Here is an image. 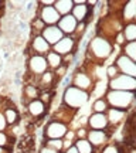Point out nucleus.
<instances>
[{
	"mask_svg": "<svg viewBox=\"0 0 136 153\" xmlns=\"http://www.w3.org/2000/svg\"><path fill=\"white\" fill-rule=\"evenodd\" d=\"M40 7V6H38ZM37 17L45 26H55L58 20L61 19V16L57 13V10L54 9V6H45V7H40L37 13Z\"/></svg>",
	"mask_w": 136,
	"mask_h": 153,
	"instance_id": "9b49d317",
	"label": "nucleus"
},
{
	"mask_svg": "<svg viewBox=\"0 0 136 153\" xmlns=\"http://www.w3.org/2000/svg\"><path fill=\"white\" fill-rule=\"evenodd\" d=\"M120 54L126 55L128 58H131L132 61L136 62V43L131 41V43H125L122 45V53Z\"/></svg>",
	"mask_w": 136,
	"mask_h": 153,
	"instance_id": "c85d7f7f",
	"label": "nucleus"
},
{
	"mask_svg": "<svg viewBox=\"0 0 136 153\" xmlns=\"http://www.w3.org/2000/svg\"><path fill=\"white\" fill-rule=\"evenodd\" d=\"M45 60H47L48 70H51V71H54L55 68H58V67L62 64V57H61V55H58L57 53H54V51H50V53H47V55H45Z\"/></svg>",
	"mask_w": 136,
	"mask_h": 153,
	"instance_id": "a878e982",
	"label": "nucleus"
},
{
	"mask_svg": "<svg viewBox=\"0 0 136 153\" xmlns=\"http://www.w3.org/2000/svg\"><path fill=\"white\" fill-rule=\"evenodd\" d=\"M77 26H78V22H77L71 14L62 16L60 20H58V23H57V27L64 33V36H72L74 31H75Z\"/></svg>",
	"mask_w": 136,
	"mask_h": 153,
	"instance_id": "6ab92c4d",
	"label": "nucleus"
},
{
	"mask_svg": "<svg viewBox=\"0 0 136 153\" xmlns=\"http://www.w3.org/2000/svg\"><path fill=\"white\" fill-rule=\"evenodd\" d=\"M3 115H4L6 122H7L9 128H10V126H14V125H19V123H20V114H19L17 108L13 104L7 105L4 109H3Z\"/></svg>",
	"mask_w": 136,
	"mask_h": 153,
	"instance_id": "4be33fe9",
	"label": "nucleus"
},
{
	"mask_svg": "<svg viewBox=\"0 0 136 153\" xmlns=\"http://www.w3.org/2000/svg\"><path fill=\"white\" fill-rule=\"evenodd\" d=\"M40 97V88L34 84H26V87L23 88V99L26 98V105L30 101H34Z\"/></svg>",
	"mask_w": 136,
	"mask_h": 153,
	"instance_id": "5701e85b",
	"label": "nucleus"
},
{
	"mask_svg": "<svg viewBox=\"0 0 136 153\" xmlns=\"http://www.w3.org/2000/svg\"><path fill=\"white\" fill-rule=\"evenodd\" d=\"M44 28H45V24L38 17H36L33 22H31V36H40Z\"/></svg>",
	"mask_w": 136,
	"mask_h": 153,
	"instance_id": "7c9ffc66",
	"label": "nucleus"
},
{
	"mask_svg": "<svg viewBox=\"0 0 136 153\" xmlns=\"http://www.w3.org/2000/svg\"><path fill=\"white\" fill-rule=\"evenodd\" d=\"M64 153H78V150H77V148L72 145L71 148H68L67 150H64Z\"/></svg>",
	"mask_w": 136,
	"mask_h": 153,
	"instance_id": "79ce46f5",
	"label": "nucleus"
},
{
	"mask_svg": "<svg viewBox=\"0 0 136 153\" xmlns=\"http://www.w3.org/2000/svg\"><path fill=\"white\" fill-rule=\"evenodd\" d=\"M68 68H70L68 65H65V64H61L58 68H55V70H54V75H55V78H57V81H58V82H60V79H62V78L65 76L67 71H68Z\"/></svg>",
	"mask_w": 136,
	"mask_h": 153,
	"instance_id": "f704fd0d",
	"label": "nucleus"
},
{
	"mask_svg": "<svg viewBox=\"0 0 136 153\" xmlns=\"http://www.w3.org/2000/svg\"><path fill=\"white\" fill-rule=\"evenodd\" d=\"M68 129V125L51 119L44 126V139H62Z\"/></svg>",
	"mask_w": 136,
	"mask_h": 153,
	"instance_id": "423d86ee",
	"label": "nucleus"
},
{
	"mask_svg": "<svg viewBox=\"0 0 136 153\" xmlns=\"http://www.w3.org/2000/svg\"><path fill=\"white\" fill-rule=\"evenodd\" d=\"M58 153H64V152H58Z\"/></svg>",
	"mask_w": 136,
	"mask_h": 153,
	"instance_id": "a18cd8bd",
	"label": "nucleus"
},
{
	"mask_svg": "<svg viewBox=\"0 0 136 153\" xmlns=\"http://www.w3.org/2000/svg\"><path fill=\"white\" fill-rule=\"evenodd\" d=\"M74 145V142H71V140H65V139H62V152L67 150L68 148H71Z\"/></svg>",
	"mask_w": 136,
	"mask_h": 153,
	"instance_id": "a19ab883",
	"label": "nucleus"
},
{
	"mask_svg": "<svg viewBox=\"0 0 136 153\" xmlns=\"http://www.w3.org/2000/svg\"><path fill=\"white\" fill-rule=\"evenodd\" d=\"M41 37L47 41V43L53 47L54 44H57L60 40H62V38L65 37L64 36V33L61 31L60 28L57 27V24L55 26H45V28H44L43 31H41V34H40Z\"/></svg>",
	"mask_w": 136,
	"mask_h": 153,
	"instance_id": "2eb2a0df",
	"label": "nucleus"
},
{
	"mask_svg": "<svg viewBox=\"0 0 136 153\" xmlns=\"http://www.w3.org/2000/svg\"><path fill=\"white\" fill-rule=\"evenodd\" d=\"M108 89H112V91L136 92V78H132V76L119 74L116 78L108 81Z\"/></svg>",
	"mask_w": 136,
	"mask_h": 153,
	"instance_id": "39448f33",
	"label": "nucleus"
},
{
	"mask_svg": "<svg viewBox=\"0 0 136 153\" xmlns=\"http://www.w3.org/2000/svg\"><path fill=\"white\" fill-rule=\"evenodd\" d=\"M0 153H10V150H9V149L1 148V146H0Z\"/></svg>",
	"mask_w": 136,
	"mask_h": 153,
	"instance_id": "37998d69",
	"label": "nucleus"
},
{
	"mask_svg": "<svg viewBox=\"0 0 136 153\" xmlns=\"http://www.w3.org/2000/svg\"><path fill=\"white\" fill-rule=\"evenodd\" d=\"M135 17H136V1L135 0H129L123 3L122 11H120V19L123 24L128 23H135Z\"/></svg>",
	"mask_w": 136,
	"mask_h": 153,
	"instance_id": "aec40b11",
	"label": "nucleus"
},
{
	"mask_svg": "<svg viewBox=\"0 0 136 153\" xmlns=\"http://www.w3.org/2000/svg\"><path fill=\"white\" fill-rule=\"evenodd\" d=\"M95 79L94 76L89 74L85 70H77L74 74H72V78H71V85L72 87L78 88L81 91H85L91 95V92L94 91V87H95Z\"/></svg>",
	"mask_w": 136,
	"mask_h": 153,
	"instance_id": "20e7f679",
	"label": "nucleus"
},
{
	"mask_svg": "<svg viewBox=\"0 0 136 153\" xmlns=\"http://www.w3.org/2000/svg\"><path fill=\"white\" fill-rule=\"evenodd\" d=\"M75 115H77V111L71 109V108L65 106L64 104H61L60 108H57V109L54 111V114L51 115V119L58 120V122H62V123L68 125L71 120L75 118Z\"/></svg>",
	"mask_w": 136,
	"mask_h": 153,
	"instance_id": "dca6fc26",
	"label": "nucleus"
},
{
	"mask_svg": "<svg viewBox=\"0 0 136 153\" xmlns=\"http://www.w3.org/2000/svg\"><path fill=\"white\" fill-rule=\"evenodd\" d=\"M98 153H120V146L116 143H106L105 146L99 149Z\"/></svg>",
	"mask_w": 136,
	"mask_h": 153,
	"instance_id": "473e14b6",
	"label": "nucleus"
},
{
	"mask_svg": "<svg viewBox=\"0 0 136 153\" xmlns=\"http://www.w3.org/2000/svg\"><path fill=\"white\" fill-rule=\"evenodd\" d=\"M11 140H14V137L10 136L7 132H0V146L1 148H6L11 150V145L14 142H11Z\"/></svg>",
	"mask_w": 136,
	"mask_h": 153,
	"instance_id": "c756f323",
	"label": "nucleus"
},
{
	"mask_svg": "<svg viewBox=\"0 0 136 153\" xmlns=\"http://www.w3.org/2000/svg\"><path fill=\"white\" fill-rule=\"evenodd\" d=\"M120 33H122L126 43L136 41V23H128V24H125Z\"/></svg>",
	"mask_w": 136,
	"mask_h": 153,
	"instance_id": "393cba45",
	"label": "nucleus"
},
{
	"mask_svg": "<svg viewBox=\"0 0 136 153\" xmlns=\"http://www.w3.org/2000/svg\"><path fill=\"white\" fill-rule=\"evenodd\" d=\"M38 153H58V152H55L54 149H51V148H48V146L43 145V146L40 148V150H38Z\"/></svg>",
	"mask_w": 136,
	"mask_h": 153,
	"instance_id": "ea45409f",
	"label": "nucleus"
},
{
	"mask_svg": "<svg viewBox=\"0 0 136 153\" xmlns=\"http://www.w3.org/2000/svg\"><path fill=\"white\" fill-rule=\"evenodd\" d=\"M108 108L109 105L105 101V98H97L91 105V109H92L94 114H105L108 111Z\"/></svg>",
	"mask_w": 136,
	"mask_h": 153,
	"instance_id": "cd10ccee",
	"label": "nucleus"
},
{
	"mask_svg": "<svg viewBox=\"0 0 136 153\" xmlns=\"http://www.w3.org/2000/svg\"><path fill=\"white\" fill-rule=\"evenodd\" d=\"M114 48L115 45L112 41H109L101 36H95L88 44L87 58L91 64H102L103 61H106L112 55Z\"/></svg>",
	"mask_w": 136,
	"mask_h": 153,
	"instance_id": "f257e3e1",
	"label": "nucleus"
},
{
	"mask_svg": "<svg viewBox=\"0 0 136 153\" xmlns=\"http://www.w3.org/2000/svg\"><path fill=\"white\" fill-rule=\"evenodd\" d=\"M0 4H1V1H0Z\"/></svg>",
	"mask_w": 136,
	"mask_h": 153,
	"instance_id": "49530a36",
	"label": "nucleus"
},
{
	"mask_svg": "<svg viewBox=\"0 0 136 153\" xmlns=\"http://www.w3.org/2000/svg\"><path fill=\"white\" fill-rule=\"evenodd\" d=\"M75 50H77V41L71 36H65L62 40H60L58 43L51 47V51L57 53L61 57L68 55V54H74Z\"/></svg>",
	"mask_w": 136,
	"mask_h": 153,
	"instance_id": "1a4fd4ad",
	"label": "nucleus"
},
{
	"mask_svg": "<svg viewBox=\"0 0 136 153\" xmlns=\"http://www.w3.org/2000/svg\"><path fill=\"white\" fill-rule=\"evenodd\" d=\"M9 129V125H7V122H6V118L3 112L0 111V132H6Z\"/></svg>",
	"mask_w": 136,
	"mask_h": 153,
	"instance_id": "e433bc0d",
	"label": "nucleus"
},
{
	"mask_svg": "<svg viewBox=\"0 0 136 153\" xmlns=\"http://www.w3.org/2000/svg\"><path fill=\"white\" fill-rule=\"evenodd\" d=\"M74 146L77 148L78 153H95L97 152V149L94 148L87 139H77L75 142H74Z\"/></svg>",
	"mask_w": 136,
	"mask_h": 153,
	"instance_id": "bb28decb",
	"label": "nucleus"
},
{
	"mask_svg": "<svg viewBox=\"0 0 136 153\" xmlns=\"http://www.w3.org/2000/svg\"><path fill=\"white\" fill-rule=\"evenodd\" d=\"M111 133L108 131H92L89 129L87 135V140L92 145L95 149H101L102 146H105L106 143H109L111 140Z\"/></svg>",
	"mask_w": 136,
	"mask_h": 153,
	"instance_id": "9d476101",
	"label": "nucleus"
},
{
	"mask_svg": "<svg viewBox=\"0 0 136 153\" xmlns=\"http://www.w3.org/2000/svg\"><path fill=\"white\" fill-rule=\"evenodd\" d=\"M30 50L33 51V54L37 55H47V53L51 51V45H50L41 36H31V43H30Z\"/></svg>",
	"mask_w": 136,
	"mask_h": 153,
	"instance_id": "f3484780",
	"label": "nucleus"
},
{
	"mask_svg": "<svg viewBox=\"0 0 136 153\" xmlns=\"http://www.w3.org/2000/svg\"><path fill=\"white\" fill-rule=\"evenodd\" d=\"M87 128L92 131H108L109 123L105 114H91L87 119Z\"/></svg>",
	"mask_w": 136,
	"mask_h": 153,
	"instance_id": "f8f14e48",
	"label": "nucleus"
},
{
	"mask_svg": "<svg viewBox=\"0 0 136 153\" xmlns=\"http://www.w3.org/2000/svg\"><path fill=\"white\" fill-rule=\"evenodd\" d=\"M88 128H85V126H81V128H78V129H75V136L77 139H87V135H88Z\"/></svg>",
	"mask_w": 136,
	"mask_h": 153,
	"instance_id": "c9c22d12",
	"label": "nucleus"
},
{
	"mask_svg": "<svg viewBox=\"0 0 136 153\" xmlns=\"http://www.w3.org/2000/svg\"><path fill=\"white\" fill-rule=\"evenodd\" d=\"M44 145L55 152H62V139H44Z\"/></svg>",
	"mask_w": 136,
	"mask_h": 153,
	"instance_id": "2f4dec72",
	"label": "nucleus"
},
{
	"mask_svg": "<svg viewBox=\"0 0 136 153\" xmlns=\"http://www.w3.org/2000/svg\"><path fill=\"white\" fill-rule=\"evenodd\" d=\"M114 41H115V44H118V45H123V44L126 43L125 38H123V36H122V33L116 34V36H115V38H114ZM115 44H114V45H115Z\"/></svg>",
	"mask_w": 136,
	"mask_h": 153,
	"instance_id": "58836bf2",
	"label": "nucleus"
},
{
	"mask_svg": "<svg viewBox=\"0 0 136 153\" xmlns=\"http://www.w3.org/2000/svg\"><path fill=\"white\" fill-rule=\"evenodd\" d=\"M48 70L47 65V60L44 55H37V54H31L30 58L27 61V71L28 74H31L33 76L38 78V76L44 74V72Z\"/></svg>",
	"mask_w": 136,
	"mask_h": 153,
	"instance_id": "0eeeda50",
	"label": "nucleus"
},
{
	"mask_svg": "<svg viewBox=\"0 0 136 153\" xmlns=\"http://www.w3.org/2000/svg\"><path fill=\"white\" fill-rule=\"evenodd\" d=\"M91 14H92V9L87 4V1H84L81 4H74L72 10H71V16L78 23H88V19L91 17Z\"/></svg>",
	"mask_w": 136,
	"mask_h": 153,
	"instance_id": "a211bd4d",
	"label": "nucleus"
},
{
	"mask_svg": "<svg viewBox=\"0 0 136 153\" xmlns=\"http://www.w3.org/2000/svg\"><path fill=\"white\" fill-rule=\"evenodd\" d=\"M72 7H74L72 0H55V3H54V9L57 10V13L61 17L67 16V14H71Z\"/></svg>",
	"mask_w": 136,
	"mask_h": 153,
	"instance_id": "b1692460",
	"label": "nucleus"
},
{
	"mask_svg": "<svg viewBox=\"0 0 136 153\" xmlns=\"http://www.w3.org/2000/svg\"><path fill=\"white\" fill-rule=\"evenodd\" d=\"M106 115V119H108V123H109V128H118V126L125 122L126 118H128V111H122V109H116V108H108V111L105 112Z\"/></svg>",
	"mask_w": 136,
	"mask_h": 153,
	"instance_id": "4468645a",
	"label": "nucleus"
},
{
	"mask_svg": "<svg viewBox=\"0 0 136 153\" xmlns=\"http://www.w3.org/2000/svg\"><path fill=\"white\" fill-rule=\"evenodd\" d=\"M62 139H65V140H71V142H75V140H77L75 131H71V129H68V131H67V133L64 135V137H62Z\"/></svg>",
	"mask_w": 136,
	"mask_h": 153,
	"instance_id": "4c0bfd02",
	"label": "nucleus"
},
{
	"mask_svg": "<svg viewBox=\"0 0 136 153\" xmlns=\"http://www.w3.org/2000/svg\"><path fill=\"white\" fill-rule=\"evenodd\" d=\"M105 75H106V78H108V81L109 79L116 78V76L119 75V71H118L116 65H115V64H111V65L106 67V70H105Z\"/></svg>",
	"mask_w": 136,
	"mask_h": 153,
	"instance_id": "72a5a7b5",
	"label": "nucleus"
},
{
	"mask_svg": "<svg viewBox=\"0 0 136 153\" xmlns=\"http://www.w3.org/2000/svg\"><path fill=\"white\" fill-rule=\"evenodd\" d=\"M135 97L136 92H128V91H112L108 89L103 98L108 102L109 108H116L122 111H129L135 108Z\"/></svg>",
	"mask_w": 136,
	"mask_h": 153,
	"instance_id": "f03ea898",
	"label": "nucleus"
},
{
	"mask_svg": "<svg viewBox=\"0 0 136 153\" xmlns=\"http://www.w3.org/2000/svg\"><path fill=\"white\" fill-rule=\"evenodd\" d=\"M26 109H27V114L34 118V119H43L45 114L48 112V106L45 104H43L40 99H34V101H30L27 105H26Z\"/></svg>",
	"mask_w": 136,
	"mask_h": 153,
	"instance_id": "ddd939ff",
	"label": "nucleus"
},
{
	"mask_svg": "<svg viewBox=\"0 0 136 153\" xmlns=\"http://www.w3.org/2000/svg\"><path fill=\"white\" fill-rule=\"evenodd\" d=\"M38 79V85L37 87L40 88V91H45V89H50V88L53 87L54 84H57V78L54 75V71H51V70H47V71L41 74V75L37 78Z\"/></svg>",
	"mask_w": 136,
	"mask_h": 153,
	"instance_id": "412c9836",
	"label": "nucleus"
},
{
	"mask_svg": "<svg viewBox=\"0 0 136 153\" xmlns=\"http://www.w3.org/2000/svg\"><path fill=\"white\" fill-rule=\"evenodd\" d=\"M16 153H24V152H16Z\"/></svg>",
	"mask_w": 136,
	"mask_h": 153,
	"instance_id": "c03bdc74",
	"label": "nucleus"
},
{
	"mask_svg": "<svg viewBox=\"0 0 136 153\" xmlns=\"http://www.w3.org/2000/svg\"><path fill=\"white\" fill-rule=\"evenodd\" d=\"M89 101V94L85 92V91H81L78 88L72 87V85H68V87L64 89V94H62V104L71 108L74 111H78L84 108L87 102Z\"/></svg>",
	"mask_w": 136,
	"mask_h": 153,
	"instance_id": "7ed1b4c3",
	"label": "nucleus"
},
{
	"mask_svg": "<svg viewBox=\"0 0 136 153\" xmlns=\"http://www.w3.org/2000/svg\"><path fill=\"white\" fill-rule=\"evenodd\" d=\"M115 65L118 68L119 74L136 78V62L132 61L131 58H128L126 55H123V54L118 55L116 60H115Z\"/></svg>",
	"mask_w": 136,
	"mask_h": 153,
	"instance_id": "6e6552de",
	"label": "nucleus"
}]
</instances>
